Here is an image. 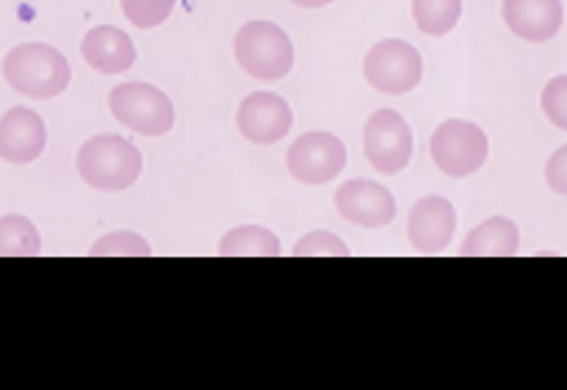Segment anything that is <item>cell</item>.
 I'll use <instances>...</instances> for the list:
<instances>
[{"label":"cell","instance_id":"8fae6325","mask_svg":"<svg viewBox=\"0 0 567 390\" xmlns=\"http://www.w3.org/2000/svg\"><path fill=\"white\" fill-rule=\"evenodd\" d=\"M457 230V208L446 197H424L410 208L408 238L421 255H437L452 244Z\"/></svg>","mask_w":567,"mask_h":390},{"label":"cell","instance_id":"e0dca14e","mask_svg":"<svg viewBox=\"0 0 567 390\" xmlns=\"http://www.w3.org/2000/svg\"><path fill=\"white\" fill-rule=\"evenodd\" d=\"M39 253H42V236L28 216H0V258H37Z\"/></svg>","mask_w":567,"mask_h":390},{"label":"cell","instance_id":"9c48e42d","mask_svg":"<svg viewBox=\"0 0 567 390\" xmlns=\"http://www.w3.org/2000/svg\"><path fill=\"white\" fill-rule=\"evenodd\" d=\"M238 131L247 142L260 144H277L282 136L291 133L293 125V114L291 105L275 92H252L241 100L238 105Z\"/></svg>","mask_w":567,"mask_h":390},{"label":"cell","instance_id":"603a6c76","mask_svg":"<svg viewBox=\"0 0 567 390\" xmlns=\"http://www.w3.org/2000/svg\"><path fill=\"white\" fill-rule=\"evenodd\" d=\"M546 183L551 192L565 194L567 197V144L546 161Z\"/></svg>","mask_w":567,"mask_h":390},{"label":"cell","instance_id":"9a60e30c","mask_svg":"<svg viewBox=\"0 0 567 390\" xmlns=\"http://www.w3.org/2000/svg\"><path fill=\"white\" fill-rule=\"evenodd\" d=\"M520 249V230L507 216H491L465 236L463 258H513Z\"/></svg>","mask_w":567,"mask_h":390},{"label":"cell","instance_id":"30bf717a","mask_svg":"<svg viewBox=\"0 0 567 390\" xmlns=\"http://www.w3.org/2000/svg\"><path fill=\"white\" fill-rule=\"evenodd\" d=\"M336 208L347 222L369 230L388 227L396 216V197L377 181H347L336 192Z\"/></svg>","mask_w":567,"mask_h":390},{"label":"cell","instance_id":"d6986e66","mask_svg":"<svg viewBox=\"0 0 567 390\" xmlns=\"http://www.w3.org/2000/svg\"><path fill=\"white\" fill-rule=\"evenodd\" d=\"M92 258H150L153 247L144 242L138 233L131 230H114L105 233L103 238H97L92 249H89Z\"/></svg>","mask_w":567,"mask_h":390},{"label":"cell","instance_id":"8992f818","mask_svg":"<svg viewBox=\"0 0 567 390\" xmlns=\"http://www.w3.org/2000/svg\"><path fill=\"white\" fill-rule=\"evenodd\" d=\"M363 75L382 94H408L424 78V59L404 39H382L363 59Z\"/></svg>","mask_w":567,"mask_h":390},{"label":"cell","instance_id":"6da1fadb","mask_svg":"<svg viewBox=\"0 0 567 390\" xmlns=\"http://www.w3.org/2000/svg\"><path fill=\"white\" fill-rule=\"evenodd\" d=\"M3 78L14 92L33 100L59 98L72 81V66L61 50L44 42L17 44L3 59Z\"/></svg>","mask_w":567,"mask_h":390},{"label":"cell","instance_id":"5bb4252c","mask_svg":"<svg viewBox=\"0 0 567 390\" xmlns=\"http://www.w3.org/2000/svg\"><path fill=\"white\" fill-rule=\"evenodd\" d=\"M81 55L92 70L103 72V75H120L136 64V44L122 28L94 25L83 37Z\"/></svg>","mask_w":567,"mask_h":390},{"label":"cell","instance_id":"ffe728a7","mask_svg":"<svg viewBox=\"0 0 567 390\" xmlns=\"http://www.w3.org/2000/svg\"><path fill=\"white\" fill-rule=\"evenodd\" d=\"M293 255L297 258H305V255L308 258H349L352 253H349V244L341 236H336V233L313 230L299 238Z\"/></svg>","mask_w":567,"mask_h":390},{"label":"cell","instance_id":"ba28073f","mask_svg":"<svg viewBox=\"0 0 567 390\" xmlns=\"http://www.w3.org/2000/svg\"><path fill=\"white\" fill-rule=\"evenodd\" d=\"M288 172L305 186H324L347 166V147L336 133L310 131L291 144L286 155Z\"/></svg>","mask_w":567,"mask_h":390},{"label":"cell","instance_id":"cb8c5ba5","mask_svg":"<svg viewBox=\"0 0 567 390\" xmlns=\"http://www.w3.org/2000/svg\"><path fill=\"white\" fill-rule=\"evenodd\" d=\"M291 3L302 6V9H324V6H330L332 0H291Z\"/></svg>","mask_w":567,"mask_h":390},{"label":"cell","instance_id":"44dd1931","mask_svg":"<svg viewBox=\"0 0 567 390\" xmlns=\"http://www.w3.org/2000/svg\"><path fill=\"white\" fill-rule=\"evenodd\" d=\"M177 0H120L122 14L136 28H155L166 22Z\"/></svg>","mask_w":567,"mask_h":390},{"label":"cell","instance_id":"5b68a950","mask_svg":"<svg viewBox=\"0 0 567 390\" xmlns=\"http://www.w3.org/2000/svg\"><path fill=\"white\" fill-rule=\"evenodd\" d=\"M487 153H491L487 133L468 120L441 122L430 138V155L435 166L446 177L457 181L476 175L485 166Z\"/></svg>","mask_w":567,"mask_h":390},{"label":"cell","instance_id":"7c38bea8","mask_svg":"<svg viewBox=\"0 0 567 390\" xmlns=\"http://www.w3.org/2000/svg\"><path fill=\"white\" fill-rule=\"evenodd\" d=\"M48 127L37 111L17 105L0 116V158L9 164H33L44 153Z\"/></svg>","mask_w":567,"mask_h":390},{"label":"cell","instance_id":"3957f363","mask_svg":"<svg viewBox=\"0 0 567 390\" xmlns=\"http://www.w3.org/2000/svg\"><path fill=\"white\" fill-rule=\"evenodd\" d=\"M236 61L258 81H280L293 66V44L277 22L252 20L238 28Z\"/></svg>","mask_w":567,"mask_h":390},{"label":"cell","instance_id":"277c9868","mask_svg":"<svg viewBox=\"0 0 567 390\" xmlns=\"http://www.w3.org/2000/svg\"><path fill=\"white\" fill-rule=\"evenodd\" d=\"M109 105L120 125L142 136H164L175 125V105L166 98L164 89L153 83H120L111 89Z\"/></svg>","mask_w":567,"mask_h":390},{"label":"cell","instance_id":"7402d4cb","mask_svg":"<svg viewBox=\"0 0 567 390\" xmlns=\"http://www.w3.org/2000/svg\"><path fill=\"white\" fill-rule=\"evenodd\" d=\"M540 105L551 125H557L559 131H567V72L546 83L540 94Z\"/></svg>","mask_w":567,"mask_h":390},{"label":"cell","instance_id":"4fadbf2b","mask_svg":"<svg viewBox=\"0 0 567 390\" xmlns=\"http://www.w3.org/2000/svg\"><path fill=\"white\" fill-rule=\"evenodd\" d=\"M504 22L524 42H548L565 25L563 0H504Z\"/></svg>","mask_w":567,"mask_h":390},{"label":"cell","instance_id":"52a82bcc","mask_svg":"<svg viewBox=\"0 0 567 390\" xmlns=\"http://www.w3.org/2000/svg\"><path fill=\"white\" fill-rule=\"evenodd\" d=\"M365 161L380 175H399L413 158V131L399 111L382 109L369 116L363 127Z\"/></svg>","mask_w":567,"mask_h":390},{"label":"cell","instance_id":"2e32d148","mask_svg":"<svg viewBox=\"0 0 567 390\" xmlns=\"http://www.w3.org/2000/svg\"><path fill=\"white\" fill-rule=\"evenodd\" d=\"M216 253L221 258H277L282 253L280 238L260 225H241L225 233Z\"/></svg>","mask_w":567,"mask_h":390},{"label":"cell","instance_id":"7a4b0ae2","mask_svg":"<svg viewBox=\"0 0 567 390\" xmlns=\"http://www.w3.org/2000/svg\"><path fill=\"white\" fill-rule=\"evenodd\" d=\"M144 158L133 142L116 133H100L78 150V175L97 192H125L142 177Z\"/></svg>","mask_w":567,"mask_h":390},{"label":"cell","instance_id":"ac0fdd59","mask_svg":"<svg viewBox=\"0 0 567 390\" xmlns=\"http://www.w3.org/2000/svg\"><path fill=\"white\" fill-rule=\"evenodd\" d=\"M413 17L426 37H446L463 17V0H413Z\"/></svg>","mask_w":567,"mask_h":390}]
</instances>
